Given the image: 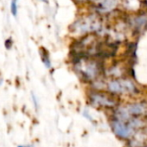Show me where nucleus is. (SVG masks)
Instances as JSON below:
<instances>
[{
  "label": "nucleus",
  "instance_id": "nucleus-6",
  "mask_svg": "<svg viewBox=\"0 0 147 147\" xmlns=\"http://www.w3.org/2000/svg\"><path fill=\"white\" fill-rule=\"evenodd\" d=\"M40 53H41V58H42V61H43V63H44V65L46 66L47 68H50L51 67V62H50V59H49L47 51L45 50L44 48H41Z\"/></svg>",
  "mask_w": 147,
  "mask_h": 147
},
{
  "label": "nucleus",
  "instance_id": "nucleus-9",
  "mask_svg": "<svg viewBox=\"0 0 147 147\" xmlns=\"http://www.w3.org/2000/svg\"><path fill=\"white\" fill-rule=\"evenodd\" d=\"M32 100H33V102H34V106H35V108L37 109V107H38V103H37V100H36V97H35V95L32 93Z\"/></svg>",
  "mask_w": 147,
  "mask_h": 147
},
{
  "label": "nucleus",
  "instance_id": "nucleus-7",
  "mask_svg": "<svg viewBox=\"0 0 147 147\" xmlns=\"http://www.w3.org/2000/svg\"><path fill=\"white\" fill-rule=\"evenodd\" d=\"M11 13L13 16H16L17 15V0H12L11 1Z\"/></svg>",
  "mask_w": 147,
  "mask_h": 147
},
{
  "label": "nucleus",
  "instance_id": "nucleus-5",
  "mask_svg": "<svg viewBox=\"0 0 147 147\" xmlns=\"http://www.w3.org/2000/svg\"><path fill=\"white\" fill-rule=\"evenodd\" d=\"M96 21L93 19H91L90 17L87 18H82V19L76 21L75 23L72 25V27H74V30L76 32H87V31H92L96 28L95 26Z\"/></svg>",
  "mask_w": 147,
  "mask_h": 147
},
{
  "label": "nucleus",
  "instance_id": "nucleus-3",
  "mask_svg": "<svg viewBox=\"0 0 147 147\" xmlns=\"http://www.w3.org/2000/svg\"><path fill=\"white\" fill-rule=\"evenodd\" d=\"M108 91L113 95H134L139 92L134 82L126 78L113 79L107 84Z\"/></svg>",
  "mask_w": 147,
  "mask_h": 147
},
{
  "label": "nucleus",
  "instance_id": "nucleus-1",
  "mask_svg": "<svg viewBox=\"0 0 147 147\" xmlns=\"http://www.w3.org/2000/svg\"><path fill=\"white\" fill-rule=\"evenodd\" d=\"M74 65L78 75L81 77V79L87 82L96 79L103 69L102 63L100 61L89 60V58H82Z\"/></svg>",
  "mask_w": 147,
  "mask_h": 147
},
{
  "label": "nucleus",
  "instance_id": "nucleus-11",
  "mask_svg": "<svg viewBox=\"0 0 147 147\" xmlns=\"http://www.w3.org/2000/svg\"><path fill=\"white\" fill-rule=\"evenodd\" d=\"M41 1H43V2H47V0H41Z\"/></svg>",
  "mask_w": 147,
  "mask_h": 147
},
{
  "label": "nucleus",
  "instance_id": "nucleus-10",
  "mask_svg": "<svg viewBox=\"0 0 147 147\" xmlns=\"http://www.w3.org/2000/svg\"><path fill=\"white\" fill-rule=\"evenodd\" d=\"M18 147H31V146H23V145H19Z\"/></svg>",
  "mask_w": 147,
  "mask_h": 147
},
{
  "label": "nucleus",
  "instance_id": "nucleus-4",
  "mask_svg": "<svg viewBox=\"0 0 147 147\" xmlns=\"http://www.w3.org/2000/svg\"><path fill=\"white\" fill-rule=\"evenodd\" d=\"M111 123V128H112L113 132L115 133V135L117 137H119L120 139H131L136 133L135 129L132 127L130 124H128L127 122L121 121V120L115 119L112 118L110 121Z\"/></svg>",
  "mask_w": 147,
  "mask_h": 147
},
{
  "label": "nucleus",
  "instance_id": "nucleus-2",
  "mask_svg": "<svg viewBox=\"0 0 147 147\" xmlns=\"http://www.w3.org/2000/svg\"><path fill=\"white\" fill-rule=\"evenodd\" d=\"M89 103L95 108H105V109H116L119 104V101L115 95L110 92L105 93L99 90L90 91L88 95Z\"/></svg>",
  "mask_w": 147,
  "mask_h": 147
},
{
  "label": "nucleus",
  "instance_id": "nucleus-8",
  "mask_svg": "<svg viewBox=\"0 0 147 147\" xmlns=\"http://www.w3.org/2000/svg\"><path fill=\"white\" fill-rule=\"evenodd\" d=\"M11 45H12V40L11 39H8L7 41H5V46L7 47V48H10V47H11Z\"/></svg>",
  "mask_w": 147,
  "mask_h": 147
}]
</instances>
